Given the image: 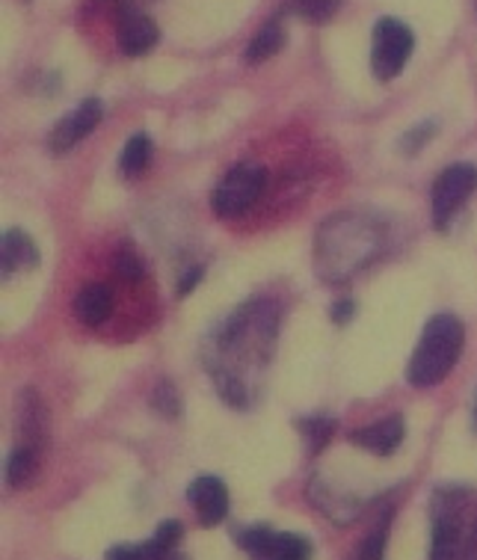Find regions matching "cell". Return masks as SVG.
<instances>
[{
	"label": "cell",
	"mask_w": 477,
	"mask_h": 560,
	"mask_svg": "<svg viewBox=\"0 0 477 560\" xmlns=\"http://www.w3.org/2000/svg\"><path fill=\"white\" fill-rule=\"evenodd\" d=\"M383 246V229L365 214H338L321 225L315 237V267L338 282L365 267Z\"/></svg>",
	"instance_id": "cell-1"
},
{
	"label": "cell",
	"mask_w": 477,
	"mask_h": 560,
	"mask_svg": "<svg viewBox=\"0 0 477 560\" xmlns=\"http://www.w3.org/2000/svg\"><path fill=\"white\" fill-rule=\"evenodd\" d=\"M466 329L454 315L430 317L421 332L416 353L407 365V380L416 388L439 386L454 371L459 353H463Z\"/></svg>",
	"instance_id": "cell-2"
},
{
	"label": "cell",
	"mask_w": 477,
	"mask_h": 560,
	"mask_svg": "<svg viewBox=\"0 0 477 560\" xmlns=\"http://www.w3.org/2000/svg\"><path fill=\"white\" fill-rule=\"evenodd\" d=\"M265 190V170L255 163L244 161L234 163L232 170L220 178L213 187L211 205L217 217H237L244 214L246 208L258 202V196Z\"/></svg>",
	"instance_id": "cell-3"
},
{
	"label": "cell",
	"mask_w": 477,
	"mask_h": 560,
	"mask_svg": "<svg viewBox=\"0 0 477 560\" xmlns=\"http://www.w3.org/2000/svg\"><path fill=\"white\" fill-rule=\"evenodd\" d=\"M416 48V36L404 21L380 19L374 27V42H371V69L380 81H392L404 72L409 54Z\"/></svg>",
	"instance_id": "cell-4"
},
{
	"label": "cell",
	"mask_w": 477,
	"mask_h": 560,
	"mask_svg": "<svg viewBox=\"0 0 477 560\" xmlns=\"http://www.w3.org/2000/svg\"><path fill=\"white\" fill-rule=\"evenodd\" d=\"M477 190V166L472 163H454L439 175L433 184V223L445 229L451 217L457 214L463 202Z\"/></svg>",
	"instance_id": "cell-5"
},
{
	"label": "cell",
	"mask_w": 477,
	"mask_h": 560,
	"mask_svg": "<svg viewBox=\"0 0 477 560\" xmlns=\"http://www.w3.org/2000/svg\"><path fill=\"white\" fill-rule=\"evenodd\" d=\"M237 546L253 555V560H309L312 542L300 534H274L267 528H249L237 534Z\"/></svg>",
	"instance_id": "cell-6"
},
{
	"label": "cell",
	"mask_w": 477,
	"mask_h": 560,
	"mask_svg": "<svg viewBox=\"0 0 477 560\" xmlns=\"http://www.w3.org/2000/svg\"><path fill=\"white\" fill-rule=\"evenodd\" d=\"M457 492H439L433 508V542L430 560H459V522H457Z\"/></svg>",
	"instance_id": "cell-7"
},
{
	"label": "cell",
	"mask_w": 477,
	"mask_h": 560,
	"mask_svg": "<svg viewBox=\"0 0 477 560\" xmlns=\"http://www.w3.org/2000/svg\"><path fill=\"white\" fill-rule=\"evenodd\" d=\"M158 24H154L149 15L137 7H119V15H116V39H119V48L128 57H142L149 54L158 45Z\"/></svg>",
	"instance_id": "cell-8"
},
{
	"label": "cell",
	"mask_w": 477,
	"mask_h": 560,
	"mask_svg": "<svg viewBox=\"0 0 477 560\" xmlns=\"http://www.w3.org/2000/svg\"><path fill=\"white\" fill-rule=\"evenodd\" d=\"M102 102L98 98H86V102H81L74 110L62 119V122L54 125L51 131V140H48V145H51L54 154H66L74 143H81L83 137L95 128V125L102 122Z\"/></svg>",
	"instance_id": "cell-9"
},
{
	"label": "cell",
	"mask_w": 477,
	"mask_h": 560,
	"mask_svg": "<svg viewBox=\"0 0 477 560\" xmlns=\"http://www.w3.org/2000/svg\"><path fill=\"white\" fill-rule=\"evenodd\" d=\"M187 501H190V508L196 510V516L205 528L220 525L229 513V489H225L223 480L211 478V475H202L190 483Z\"/></svg>",
	"instance_id": "cell-10"
},
{
	"label": "cell",
	"mask_w": 477,
	"mask_h": 560,
	"mask_svg": "<svg viewBox=\"0 0 477 560\" xmlns=\"http://www.w3.org/2000/svg\"><path fill=\"white\" fill-rule=\"evenodd\" d=\"M404 433H407L404 418L386 416V418H380V421H374V424H368V428L353 430L350 439H353V445L371 451V454H376V457H388V454H395V451L400 448Z\"/></svg>",
	"instance_id": "cell-11"
},
{
	"label": "cell",
	"mask_w": 477,
	"mask_h": 560,
	"mask_svg": "<svg viewBox=\"0 0 477 560\" xmlns=\"http://www.w3.org/2000/svg\"><path fill=\"white\" fill-rule=\"evenodd\" d=\"M36 261H39V249L31 237L21 229H7L3 241H0V270H3V276L10 279L21 270H31V267H36Z\"/></svg>",
	"instance_id": "cell-12"
},
{
	"label": "cell",
	"mask_w": 477,
	"mask_h": 560,
	"mask_svg": "<svg viewBox=\"0 0 477 560\" xmlns=\"http://www.w3.org/2000/svg\"><path fill=\"white\" fill-rule=\"evenodd\" d=\"M113 312L110 288L86 285L81 294L74 296V315L86 326H102Z\"/></svg>",
	"instance_id": "cell-13"
},
{
	"label": "cell",
	"mask_w": 477,
	"mask_h": 560,
	"mask_svg": "<svg viewBox=\"0 0 477 560\" xmlns=\"http://www.w3.org/2000/svg\"><path fill=\"white\" fill-rule=\"evenodd\" d=\"M284 39H288V33H284L282 21H270V24H265L261 31L255 33V39L249 42L244 60L249 62V66H261V62H267L270 57H276V54L282 51Z\"/></svg>",
	"instance_id": "cell-14"
},
{
	"label": "cell",
	"mask_w": 477,
	"mask_h": 560,
	"mask_svg": "<svg viewBox=\"0 0 477 560\" xmlns=\"http://www.w3.org/2000/svg\"><path fill=\"white\" fill-rule=\"evenodd\" d=\"M19 428H21V445L36 448L45 439V409L39 407L36 392H24L19 407Z\"/></svg>",
	"instance_id": "cell-15"
},
{
	"label": "cell",
	"mask_w": 477,
	"mask_h": 560,
	"mask_svg": "<svg viewBox=\"0 0 477 560\" xmlns=\"http://www.w3.org/2000/svg\"><path fill=\"white\" fill-rule=\"evenodd\" d=\"M33 469H36V448L19 445V448L7 457V487H24V483L33 478Z\"/></svg>",
	"instance_id": "cell-16"
},
{
	"label": "cell",
	"mask_w": 477,
	"mask_h": 560,
	"mask_svg": "<svg viewBox=\"0 0 477 560\" xmlns=\"http://www.w3.org/2000/svg\"><path fill=\"white\" fill-rule=\"evenodd\" d=\"M149 158H152V143H149V137H146V133H133L131 140L125 143L119 166H123L125 175H140L142 170H146Z\"/></svg>",
	"instance_id": "cell-17"
},
{
	"label": "cell",
	"mask_w": 477,
	"mask_h": 560,
	"mask_svg": "<svg viewBox=\"0 0 477 560\" xmlns=\"http://www.w3.org/2000/svg\"><path fill=\"white\" fill-rule=\"evenodd\" d=\"M341 0H291V12L309 24H324L338 12Z\"/></svg>",
	"instance_id": "cell-18"
},
{
	"label": "cell",
	"mask_w": 477,
	"mask_h": 560,
	"mask_svg": "<svg viewBox=\"0 0 477 560\" xmlns=\"http://www.w3.org/2000/svg\"><path fill=\"white\" fill-rule=\"evenodd\" d=\"M116 276H119V279H125V282H128V279H131V282H137V279H142V276H146V265H142V258H140V253H133L131 246H123V249H119V253H116Z\"/></svg>",
	"instance_id": "cell-19"
},
{
	"label": "cell",
	"mask_w": 477,
	"mask_h": 560,
	"mask_svg": "<svg viewBox=\"0 0 477 560\" xmlns=\"http://www.w3.org/2000/svg\"><path fill=\"white\" fill-rule=\"evenodd\" d=\"M300 430H303L305 442H309V451H321L326 445L329 433H333V421L329 418H305Z\"/></svg>",
	"instance_id": "cell-20"
},
{
	"label": "cell",
	"mask_w": 477,
	"mask_h": 560,
	"mask_svg": "<svg viewBox=\"0 0 477 560\" xmlns=\"http://www.w3.org/2000/svg\"><path fill=\"white\" fill-rule=\"evenodd\" d=\"M152 407L161 412L163 418H175L182 412V400H178V392L170 383H161V386L152 392Z\"/></svg>",
	"instance_id": "cell-21"
},
{
	"label": "cell",
	"mask_w": 477,
	"mask_h": 560,
	"mask_svg": "<svg viewBox=\"0 0 477 560\" xmlns=\"http://www.w3.org/2000/svg\"><path fill=\"white\" fill-rule=\"evenodd\" d=\"M433 131H437V125L427 122V125H418V128H412V131L404 133V140H400V152L404 154H416L421 145L433 137Z\"/></svg>",
	"instance_id": "cell-22"
},
{
	"label": "cell",
	"mask_w": 477,
	"mask_h": 560,
	"mask_svg": "<svg viewBox=\"0 0 477 560\" xmlns=\"http://www.w3.org/2000/svg\"><path fill=\"white\" fill-rule=\"evenodd\" d=\"M182 534H184L182 522L170 520V522H163L161 528L154 530L152 542H158V546H161V549H175V546H178V542H182Z\"/></svg>",
	"instance_id": "cell-23"
},
{
	"label": "cell",
	"mask_w": 477,
	"mask_h": 560,
	"mask_svg": "<svg viewBox=\"0 0 477 560\" xmlns=\"http://www.w3.org/2000/svg\"><path fill=\"white\" fill-rule=\"evenodd\" d=\"M104 560H146V549L142 546H116L107 551Z\"/></svg>",
	"instance_id": "cell-24"
},
{
	"label": "cell",
	"mask_w": 477,
	"mask_h": 560,
	"mask_svg": "<svg viewBox=\"0 0 477 560\" xmlns=\"http://www.w3.org/2000/svg\"><path fill=\"white\" fill-rule=\"evenodd\" d=\"M199 279H202V267H194V270H187L182 282H178V294H190V288L199 285Z\"/></svg>",
	"instance_id": "cell-25"
},
{
	"label": "cell",
	"mask_w": 477,
	"mask_h": 560,
	"mask_svg": "<svg viewBox=\"0 0 477 560\" xmlns=\"http://www.w3.org/2000/svg\"><path fill=\"white\" fill-rule=\"evenodd\" d=\"M350 315H353V303H350V300H341V303H336V308H333V320H336V324H347Z\"/></svg>",
	"instance_id": "cell-26"
},
{
	"label": "cell",
	"mask_w": 477,
	"mask_h": 560,
	"mask_svg": "<svg viewBox=\"0 0 477 560\" xmlns=\"http://www.w3.org/2000/svg\"><path fill=\"white\" fill-rule=\"evenodd\" d=\"M468 560H477V528H475V542H472V558Z\"/></svg>",
	"instance_id": "cell-27"
},
{
	"label": "cell",
	"mask_w": 477,
	"mask_h": 560,
	"mask_svg": "<svg viewBox=\"0 0 477 560\" xmlns=\"http://www.w3.org/2000/svg\"><path fill=\"white\" fill-rule=\"evenodd\" d=\"M475 421H477V400H475Z\"/></svg>",
	"instance_id": "cell-28"
}]
</instances>
